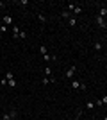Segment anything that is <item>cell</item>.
Returning a JSON list of instances; mask_svg holds the SVG:
<instances>
[{"mask_svg":"<svg viewBox=\"0 0 107 120\" xmlns=\"http://www.w3.org/2000/svg\"><path fill=\"white\" fill-rule=\"evenodd\" d=\"M71 90H86V82H80L79 79L71 81Z\"/></svg>","mask_w":107,"mask_h":120,"instance_id":"cell-3","label":"cell"},{"mask_svg":"<svg viewBox=\"0 0 107 120\" xmlns=\"http://www.w3.org/2000/svg\"><path fill=\"white\" fill-rule=\"evenodd\" d=\"M105 20H107V18H102V16H97V25H98V27H102V29H105Z\"/></svg>","mask_w":107,"mask_h":120,"instance_id":"cell-7","label":"cell"},{"mask_svg":"<svg viewBox=\"0 0 107 120\" xmlns=\"http://www.w3.org/2000/svg\"><path fill=\"white\" fill-rule=\"evenodd\" d=\"M104 120H107V116H104Z\"/></svg>","mask_w":107,"mask_h":120,"instance_id":"cell-27","label":"cell"},{"mask_svg":"<svg viewBox=\"0 0 107 120\" xmlns=\"http://www.w3.org/2000/svg\"><path fill=\"white\" fill-rule=\"evenodd\" d=\"M73 13H75V15H80V13H82V5H77V7H75V11H73Z\"/></svg>","mask_w":107,"mask_h":120,"instance_id":"cell-18","label":"cell"},{"mask_svg":"<svg viewBox=\"0 0 107 120\" xmlns=\"http://www.w3.org/2000/svg\"><path fill=\"white\" fill-rule=\"evenodd\" d=\"M20 5H23V7H27V5H29V0H20Z\"/></svg>","mask_w":107,"mask_h":120,"instance_id":"cell-21","label":"cell"},{"mask_svg":"<svg viewBox=\"0 0 107 120\" xmlns=\"http://www.w3.org/2000/svg\"><path fill=\"white\" fill-rule=\"evenodd\" d=\"M39 54H41V56H45V54H48V49H46L45 45H41V47H39Z\"/></svg>","mask_w":107,"mask_h":120,"instance_id":"cell-15","label":"cell"},{"mask_svg":"<svg viewBox=\"0 0 107 120\" xmlns=\"http://www.w3.org/2000/svg\"><path fill=\"white\" fill-rule=\"evenodd\" d=\"M0 38H2V34H0Z\"/></svg>","mask_w":107,"mask_h":120,"instance_id":"cell-28","label":"cell"},{"mask_svg":"<svg viewBox=\"0 0 107 120\" xmlns=\"http://www.w3.org/2000/svg\"><path fill=\"white\" fill-rule=\"evenodd\" d=\"M77 72H79V66H77V65H71L70 68L66 70V77H73Z\"/></svg>","mask_w":107,"mask_h":120,"instance_id":"cell-4","label":"cell"},{"mask_svg":"<svg viewBox=\"0 0 107 120\" xmlns=\"http://www.w3.org/2000/svg\"><path fill=\"white\" fill-rule=\"evenodd\" d=\"M4 7H5V4H4V2H0V9H4Z\"/></svg>","mask_w":107,"mask_h":120,"instance_id":"cell-25","label":"cell"},{"mask_svg":"<svg viewBox=\"0 0 107 120\" xmlns=\"http://www.w3.org/2000/svg\"><path fill=\"white\" fill-rule=\"evenodd\" d=\"M89 120H97V118H93V116H91V118H89Z\"/></svg>","mask_w":107,"mask_h":120,"instance_id":"cell-26","label":"cell"},{"mask_svg":"<svg viewBox=\"0 0 107 120\" xmlns=\"http://www.w3.org/2000/svg\"><path fill=\"white\" fill-rule=\"evenodd\" d=\"M5 79H7V84L11 86V88H16V86H18V82H16V79H14V75H13V72L11 70H7L5 72V75H4Z\"/></svg>","mask_w":107,"mask_h":120,"instance_id":"cell-1","label":"cell"},{"mask_svg":"<svg viewBox=\"0 0 107 120\" xmlns=\"http://www.w3.org/2000/svg\"><path fill=\"white\" fill-rule=\"evenodd\" d=\"M102 102H104V104H107V95H105V97H102Z\"/></svg>","mask_w":107,"mask_h":120,"instance_id":"cell-24","label":"cell"},{"mask_svg":"<svg viewBox=\"0 0 107 120\" xmlns=\"http://www.w3.org/2000/svg\"><path fill=\"white\" fill-rule=\"evenodd\" d=\"M61 16H62V18H70L71 15H70V13H68L66 9H64V11H62V13H61Z\"/></svg>","mask_w":107,"mask_h":120,"instance_id":"cell-19","label":"cell"},{"mask_svg":"<svg viewBox=\"0 0 107 120\" xmlns=\"http://www.w3.org/2000/svg\"><path fill=\"white\" fill-rule=\"evenodd\" d=\"M38 20H39L41 23H46V16L43 15V13H38Z\"/></svg>","mask_w":107,"mask_h":120,"instance_id":"cell-12","label":"cell"},{"mask_svg":"<svg viewBox=\"0 0 107 120\" xmlns=\"http://www.w3.org/2000/svg\"><path fill=\"white\" fill-rule=\"evenodd\" d=\"M86 109H95V102L93 100H87L86 102Z\"/></svg>","mask_w":107,"mask_h":120,"instance_id":"cell-14","label":"cell"},{"mask_svg":"<svg viewBox=\"0 0 107 120\" xmlns=\"http://www.w3.org/2000/svg\"><path fill=\"white\" fill-rule=\"evenodd\" d=\"M0 84L5 86V84H7V79H5V77H2V79H0Z\"/></svg>","mask_w":107,"mask_h":120,"instance_id":"cell-23","label":"cell"},{"mask_svg":"<svg viewBox=\"0 0 107 120\" xmlns=\"http://www.w3.org/2000/svg\"><path fill=\"white\" fill-rule=\"evenodd\" d=\"M43 59H45V61H55L57 56L55 54H45V56H43Z\"/></svg>","mask_w":107,"mask_h":120,"instance_id":"cell-9","label":"cell"},{"mask_svg":"<svg viewBox=\"0 0 107 120\" xmlns=\"http://www.w3.org/2000/svg\"><path fill=\"white\" fill-rule=\"evenodd\" d=\"M11 30H13V38H14V40H18V38H20V32H21V30H20V27L13 25V29H11Z\"/></svg>","mask_w":107,"mask_h":120,"instance_id":"cell-6","label":"cell"},{"mask_svg":"<svg viewBox=\"0 0 107 120\" xmlns=\"http://www.w3.org/2000/svg\"><path fill=\"white\" fill-rule=\"evenodd\" d=\"M98 16H102V18H107V7H100V15Z\"/></svg>","mask_w":107,"mask_h":120,"instance_id":"cell-13","label":"cell"},{"mask_svg":"<svg viewBox=\"0 0 107 120\" xmlns=\"http://www.w3.org/2000/svg\"><path fill=\"white\" fill-rule=\"evenodd\" d=\"M95 49H97V50H102V43H100V41H95Z\"/></svg>","mask_w":107,"mask_h":120,"instance_id":"cell-20","label":"cell"},{"mask_svg":"<svg viewBox=\"0 0 107 120\" xmlns=\"http://www.w3.org/2000/svg\"><path fill=\"white\" fill-rule=\"evenodd\" d=\"M50 82H55V79H54V77H46V75H45V77H43V84H50Z\"/></svg>","mask_w":107,"mask_h":120,"instance_id":"cell-10","label":"cell"},{"mask_svg":"<svg viewBox=\"0 0 107 120\" xmlns=\"http://www.w3.org/2000/svg\"><path fill=\"white\" fill-rule=\"evenodd\" d=\"M16 109H11V111H5V113H2V116H0V120H14L16 118Z\"/></svg>","mask_w":107,"mask_h":120,"instance_id":"cell-2","label":"cell"},{"mask_svg":"<svg viewBox=\"0 0 107 120\" xmlns=\"http://www.w3.org/2000/svg\"><path fill=\"white\" fill-rule=\"evenodd\" d=\"M7 30H9V27H7V25H0V34H4V32H7Z\"/></svg>","mask_w":107,"mask_h":120,"instance_id":"cell-16","label":"cell"},{"mask_svg":"<svg viewBox=\"0 0 107 120\" xmlns=\"http://www.w3.org/2000/svg\"><path fill=\"white\" fill-rule=\"evenodd\" d=\"M68 25H70V27H75L77 25V18L75 16H70V18H68Z\"/></svg>","mask_w":107,"mask_h":120,"instance_id":"cell-11","label":"cell"},{"mask_svg":"<svg viewBox=\"0 0 107 120\" xmlns=\"http://www.w3.org/2000/svg\"><path fill=\"white\" fill-rule=\"evenodd\" d=\"M20 40H27V34H25V32H23V30H21V32H20Z\"/></svg>","mask_w":107,"mask_h":120,"instance_id":"cell-22","label":"cell"},{"mask_svg":"<svg viewBox=\"0 0 107 120\" xmlns=\"http://www.w3.org/2000/svg\"><path fill=\"white\" fill-rule=\"evenodd\" d=\"M77 5H79V4H75V2H68V5H66V11H68V13L75 11V7H77Z\"/></svg>","mask_w":107,"mask_h":120,"instance_id":"cell-8","label":"cell"},{"mask_svg":"<svg viewBox=\"0 0 107 120\" xmlns=\"http://www.w3.org/2000/svg\"><path fill=\"white\" fill-rule=\"evenodd\" d=\"M2 23L7 25V27H9V25H13V18H11V15H5L4 18H2Z\"/></svg>","mask_w":107,"mask_h":120,"instance_id":"cell-5","label":"cell"},{"mask_svg":"<svg viewBox=\"0 0 107 120\" xmlns=\"http://www.w3.org/2000/svg\"><path fill=\"white\" fill-rule=\"evenodd\" d=\"M45 75H46V77H52V70H50V66H45Z\"/></svg>","mask_w":107,"mask_h":120,"instance_id":"cell-17","label":"cell"}]
</instances>
